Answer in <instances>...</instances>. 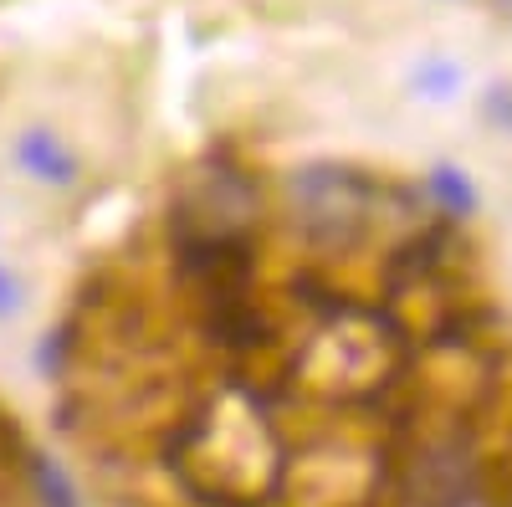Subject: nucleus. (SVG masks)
Wrapping results in <instances>:
<instances>
[{"label": "nucleus", "mask_w": 512, "mask_h": 507, "mask_svg": "<svg viewBox=\"0 0 512 507\" xmlns=\"http://www.w3.org/2000/svg\"><path fill=\"white\" fill-rule=\"evenodd\" d=\"M185 446L195 451L185 472L205 502H241L256 487H267V477L282 467V446H277L267 410L241 390L205 405V415L190 426Z\"/></svg>", "instance_id": "nucleus-1"}, {"label": "nucleus", "mask_w": 512, "mask_h": 507, "mask_svg": "<svg viewBox=\"0 0 512 507\" xmlns=\"http://www.w3.org/2000/svg\"><path fill=\"white\" fill-rule=\"evenodd\" d=\"M292 210H297V226L313 241H359L374 210V190L354 169L323 164L292 180Z\"/></svg>", "instance_id": "nucleus-2"}, {"label": "nucleus", "mask_w": 512, "mask_h": 507, "mask_svg": "<svg viewBox=\"0 0 512 507\" xmlns=\"http://www.w3.org/2000/svg\"><path fill=\"white\" fill-rule=\"evenodd\" d=\"M477 461L461 441L425 446L405 467V497L410 507H472L477 502Z\"/></svg>", "instance_id": "nucleus-3"}, {"label": "nucleus", "mask_w": 512, "mask_h": 507, "mask_svg": "<svg viewBox=\"0 0 512 507\" xmlns=\"http://www.w3.org/2000/svg\"><path fill=\"white\" fill-rule=\"evenodd\" d=\"M21 169L36 175V180H47V185H72L77 180V154L57 134L36 129V134L21 139Z\"/></svg>", "instance_id": "nucleus-4"}, {"label": "nucleus", "mask_w": 512, "mask_h": 507, "mask_svg": "<svg viewBox=\"0 0 512 507\" xmlns=\"http://www.w3.org/2000/svg\"><path fill=\"white\" fill-rule=\"evenodd\" d=\"M431 195L451 210V216H472V210H477V185H472V175H466V169H456V164H441L436 175H431Z\"/></svg>", "instance_id": "nucleus-5"}, {"label": "nucleus", "mask_w": 512, "mask_h": 507, "mask_svg": "<svg viewBox=\"0 0 512 507\" xmlns=\"http://www.w3.org/2000/svg\"><path fill=\"white\" fill-rule=\"evenodd\" d=\"M31 487L41 492L47 507H77V492H72V482L62 477V467L52 456H31Z\"/></svg>", "instance_id": "nucleus-6"}, {"label": "nucleus", "mask_w": 512, "mask_h": 507, "mask_svg": "<svg viewBox=\"0 0 512 507\" xmlns=\"http://www.w3.org/2000/svg\"><path fill=\"white\" fill-rule=\"evenodd\" d=\"M456 82H461V77H456V67H446V62H441V67H431V72L420 77V93H425V98H451V93H456Z\"/></svg>", "instance_id": "nucleus-7"}, {"label": "nucleus", "mask_w": 512, "mask_h": 507, "mask_svg": "<svg viewBox=\"0 0 512 507\" xmlns=\"http://www.w3.org/2000/svg\"><path fill=\"white\" fill-rule=\"evenodd\" d=\"M16 308H21V282L0 267V318H11Z\"/></svg>", "instance_id": "nucleus-8"}]
</instances>
